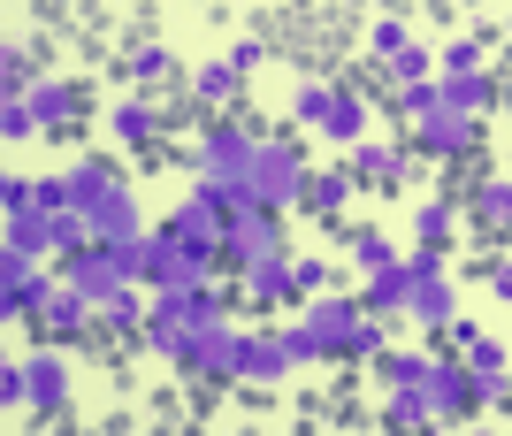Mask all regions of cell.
<instances>
[{
	"label": "cell",
	"mask_w": 512,
	"mask_h": 436,
	"mask_svg": "<svg viewBox=\"0 0 512 436\" xmlns=\"http://www.w3.org/2000/svg\"><path fill=\"white\" fill-rule=\"evenodd\" d=\"M428 406H436V421H451V414H467V406H474V368H467V352L428 368Z\"/></svg>",
	"instance_id": "15"
},
{
	"label": "cell",
	"mask_w": 512,
	"mask_h": 436,
	"mask_svg": "<svg viewBox=\"0 0 512 436\" xmlns=\"http://www.w3.org/2000/svg\"><path fill=\"white\" fill-rule=\"evenodd\" d=\"M436 85H444V108H467V115L490 108V69H444L436 62Z\"/></svg>",
	"instance_id": "25"
},
{
	"label": "cell",
	"mask_w": 512,
	"mask_h": 436,
	"mask_svg": "<svg viewBox=\"0 0 512 436\" xmlns=\"http://www.w3.org/2000/svg\"><path fill=\"white\" fill-rule=\"evenodd\" d=\"M276 337H283V352H291V368H314V360H329V345H321V329L306 322V314H283Z\"/></svg>",
	"instance_id": "33"
},
{
	"label": "cell",
	"mask_w": 512,
	"mask_h": 436,
	"mask_svg": "<svg viewBox=\"0 0 512 436\" xmlns=\"http://www.w3.org/2000/svg\"><path fill=\"white\" fill-rule=\"evenodd\" d=\"M39 329H46V337H62V345H77V337H92V329H100V306H92L77 284H62L54 299H46Z\"/></svg>",
	"instance_id": "12"
},
{
	"label": "cell",
	"mask_w": 512,
	"mask_h": 436,
	"mask_svg": "<svg viewBox=\"0 0 512 436\" xmlns=\"http://www.w3.org/2000/svg\"><path fill=\"white\" fill-rule=\"evenodd\" d=\"M413 131H421V153H436V161H467L474 138H482V115H467V108H436V115H421Z\"/></svg>",
	"instance_id": "5"
},
{
	"label": "cell",
	"mask_w": 512,
	"mask_h": 436,
	"mask_svg": "<svg viewBox=\"0 0 512 436\" xmlns=\"http://www.w3.org/2000/svg\"><path fill=\"white\" fill-rule=\"evenodd\" d=\"M222 222H230V215H222L207 192H192V199H184V207L169 215V230H176V238H192V245H214V253H222Z\"/></svg>",
	"instance_id": "20"
},
{
	"label": "cell",
	"mask_w": 512,
	"mask_h": 436,
	"mask_svg": "<svg viewBox=\"0 0 512 436\" xmlns=\"http://www.w3.org/2000/svg\"><path fill=\"white\" fill-rule=\"evenodd\" d=\"M451 230H459V199H421V207H413V238L421 245H451Z\"/></svg>",
	"instance_id": "32"
},
{
	"label": "cell",
	"mask_w": 512,
	"mask_h": 436,
	"mask_svg": "<svg viewBox=\"0 0 512 436\" xmlns=\"http://www.w3.org/2000/svg\"><path fill=\"white\" fill-rule=\"evenodd\" d=\"M291 375V352H283L276 329H245V345H237V383H283Z\"/></svg>",
	"instance_id": "14"
},
{
	"label": "cell",
	"mask_w": 512,
	"mask_h": 436,
	"mask_svg": "<svg viewBox=\"0 0 512 436\" xmlns=\"http://www.w3.org/2000/svg\"><path fill=\"white\" fill-rule=\"evenodd\" d=\"M31 85H39V69H31V54H23V46H8V54H0V100H23Z\"/></svg>",
	"instance_id": "39"
},
{
	"label": "cell",
	"mask_w": 512,
	"mask_h": 436,
	"mask_svg": "<svg viewBox=\"0 0 512 436\" xmlns=\"http://www.w3.org/2000/svg\"><path fill=\"white\" fill-rule=\"evenodd\" d=\"M85 222H92V245H115V238H138V230H146V215H138V192H130V184L100 192V199L85 207Z\"/></svg>",
	"instance_id": "10"
},
{
	"label": "cell",
	"mask_w": 512,
	"mask_h": 436,
	"mask_svg": "<svg viewBox=\"0 0 512 436\" xmlns=\"http://www.w3.org/2000/svg\"><path fill=\"white\" fill-rule=\"evenodd\" d=\"M0 207H8V215H16V207H39V199H31V176H8V184H0Z\"/></svg>",
	"instance_id": "47"
},
{
	"label": "cell",
	"mask_w": 512,
	"mask_h": 436,
	"mask_svg": "<svg viewBox=\"0 0 512 436\" xmlns=\"http://www.w3.org/2000/svg\"><path fill=\"white\" fill-rule=\"evenodd\" d=\"M138 337H146V352H153V360H169V368H184V360H192V329L169 322V314H153Z\"/></svg>",
	"instance_id": "28"
},
{
	"label": "cell",
	"mask_w": 512,
	"mask_h": 436,
	"mask_svg": "<svg viewBox=\"0 0 512 436\" xmlns=\"http://www.w3.org/2000/svg\"><path fill=\"white\" fill-rule=\"evenodd\" d=\"M31 199H39L46 215H69V207H77V192H69V176H31Z\"/></svg>",
	"instance_id": "43"
},
{
	"label": "cell",
	"mask_w": 512,
	"mask_h": 436,
	"mask_svg": "<svg viewBox=\"0 0 512 436\" xmlns=\"http://www.w3.org/2000/svg\"><path fill=\"white\" fill-rule=\"evenodd\" d=\"M237 345H245V329H237L230 314L199 322V329H192V360H184V375H237Z\"/></svg>",
	"instance_id": "6"
},
{
	"label": "cell",
	"mask_w": 512,
	"mask_h": 436,
	"mask_svg": "<svg viewBox=\"0 0 512 436\" xmlns=\"http://www.w3.org/2000/svg\"><path fill=\"white\" fill-rule=\"evenodd\" d=\"M344 161H352V176H360V184H390V192L413 176V153L390 146V138H360V146H344Z\"/></svg>",
	"instance_id": "9"
},
{
	"label": "cell",
	"mask_w": 512,
	"mask_h": 436,
	"mask_svg": "<svg viewBox=\"0 0 512 436\" xmlns=\"http://www.w3.org/2000/svg\"><path fill=\"white\" fill-rule=\"evenodd\" d=\"M54 291H62V276H46V268H16V276H0V314H8V322H39Z\"/></svg>",
	"instance_id": "11"
},
{
	"label": "cell",
	"mask_w": 512,
	"mask_h": 436,
	"mask_svg": "<svg viewBox=\"0 0 512 436\" xmlns=\"http://www.w3.org/2000/svg\"><path fill=\"white\" fill-rule=\"evenodd\" d=\"M23 368H31V414H62L69 406V360L62 352H31Z\"/></svg>",
	"instance_id": "17"
},
{
	"label": "cell",
	"mask_w": 512,
	"mask_h": 436,
	"mask_svg": "<svg viewBox=\"0 0 512 436\" xmlns=\"http://www.w3.org/2000/svg\"><path fill=\"white\" fill-rule=\"evenodd\" d=\"M276 207H237L230 222H222V261H260V253H283V230H276Z\"/></svg>",
	"instance_id": "3"
},
{
	"label": "cell",
	"mask_w": 512,
	"mask_h": 436,
	"mask_svg": "<svg viewBox=\"0 0 512 436\" xmlns=\"http://www.w3.org/2000/svg\"><path fill=\"white\" fill-rule=\"evenodd\" d=\"M62 284H77V291H85L92 306H100L107 291H123L130 276H123V268H115V261H107V245H92V253H85V245H77V253H62Z\"/></svg>",
	"instance_id": "13"
},
{
	"label": "cell",
	"mask_w": 512,
	"mask_h": 436,
	"mask_svg": "<svg viewBox=\"0 0 512 436\" xmlns=\"http://www.w3.org/2000/svg\"><path fill=\"white\" fill-rule=\"evenodd\" d=\"M329 100H337V85H329V77H306V85L291 92V115H299V123H314V131H321V115H329Z\"/></svg>",
	"instance_id": "38"
},
{
	"label": "cell",
	"mask_w": 512,
	"mask_h": 436,
	"mask_svg": "<svg viewBox=\"0 0 512 436\" xmlns=\"http://www.w3.org/2000/svg\"><path fill=\"white\" fill-rule=\"evenodd\" d=\"M153 314H146V284H123V291H107L100 299V329L107 337H130V329H146Z\"/></svg>",
	"instance_id": "24"
},
{
	"label": "cell",
	"mask_w": 512,
	"mask_h": 436,
	"mask_svg": "<svg viewBox=\"0 0 512 436\" xmlns=\"http://www.w3.org/2000/svg\"><path fill=\"white\" fill-rule=\"evenodd\" d=\"M237 77H245V69L222 54V62H207V69L192 77V100H199V108H230V100H237Z\"/></svg>",
	"instance_id": "31"
},
{
	"label": "cell",
	"mask_w": 512,
	"mask_h": 436,
	"mask_svg": "<svg viewBox=\"0 0 512 436\" xmlns=\"http://www.w3.org/2000/svg\"><path fill=\"white\" fill-rule=\"evenodd\" d=\"M230 62H237V69H260V62H268V46H260V39H237Z\"/></svg>",
	"instance_id": "49"
},
{
	"label": "cell",
	"mask_w": 512,
	"mask_h": 436,
	"mask_svg": "<svg viewBox=\"0 0 512 436\" xmlns=\"http://www.w3.org/2000/svg\"><path fill=\"white\" fill-rule=\"evenodd\" d=\"M490 291H497V299L512 306V261H497V268H490Z\"/></svg>",
	"instance_id": "50"
},
{
	"label": "cell",
	"mask_w": 512,
	"mask_h": 436,
	"mask_svg": "<svg viewBox=\"0 0 512 436\" xmlns=\"http://www.w3.org/2000/svg\"><path fill=\"white\" fill-rule=\"evenodd\" d=\"M0 406H31V368H23V360L0 368Z\"/></svg>",
	"instance_id": "45"
},
{
	"label": "cell",
	"mask_w": 512,
	"mask_h": 436,
	"mask_svg": "<svg viewBox=\"0 0 512 436\" xmlns=\"http://www.w3.org/2000/svg\"><path fill=\"white\" fill-rule=\"evenodd\" d=\"M321 138H329V146H360V138H367V100L352 85H337L329 115H321Z\"/></svg>",
	"instance_id": "22"
},
{
	"label": "cell",
	"mask_w": 512,
	"mask_h": 436,
	"mask_svg": "<svg viewBox=\"0 0 512 436\" xmlns=\"http://www.w3.org/2000/svg\"><path fill=\"white\" fill-rule=\"evenodd\" d=\"M413 39V31H406V23H398V16H383V23H375V31H367V46H375V62H390V54H398V46H406Z\"/></svg>",
	"instance_id": "44"
},
{
	"label": "cell",
	"mask_w": 512,
	"mask_h": 436,
	"mask_svg": "<svg viewBox=\"0 0 512 436\" xmlns=\"http://www.w3.org/2000/svg\"><path fill=\"white\" fill-rule=\"evenodd\" d=\"M444 69H482V39H451L444 46Z\"/></svg>",
	"instance_id": "46"
},
{
	"label": "cell",
	"mask_w": 512,
	"mask_h": 436,
	"mask_svg": "<svg viewBox=\"0 0 512 436\" xmlns=\"http://www.w3.org/2000/svg\"><path fill=\"white\" fill-rule=\"evenodd\" d=\"M413 284H421V276H413V261H390V268H375V276L360 284V299H367V314H390V322H398V314H406V299H413Z\"/></svg>",
	"instance_id": "16"
},
{
	"label": "cell",
	"mask_w": 512,
	"mask_h": 436,
	"mask_svg": "<svg viewBox=\"0 0 512 436\" xmlns=\"http://www.w3.org/2000/svg\"><path fill=\"white\" fill-rule=\"evenodd\" d=\"M352 192H360L352 161H337V169H314V176H306V207H314L321 222H337L344 207H352Z\"/></svg>",
	"instance_id": "19"
},
{
	"label": "cell",
	"mask_w": 512,
	"mask_h": 436,
	"mask_svg": "<svg viewBox=\"0 0 512 436\" xmlns=\"http://www.w3.org/2000/svg\"><path fill=\"white\" fill-rule=\"evenodd\" d=\"M299 314L321 329V345H329V360H337V352H344V337L360 329L367 299H352V291H337V284H329V291H314V299H299Z\"/></svg>",
	"instance_id": "4"
},
{
	"label": "cell",
	"mask_w": 512,
	"mask_h": 436,
	"mask_svg": "<svg viewBox=\"0 0 512 436\" xmlns=\"http://www.w3.org/2000/svg\"><path fill=\"white\" fill-rule=\"evenodd\" d=\"M383 345H390V314H360V329L344 337V352H337V360H375Z\"/></svg>",
	"instance_id": "36"
},
{
	"label": "cell",
	"mask_w": 512,
	"mask_h": 436,
	"mask_svg": "<svg viewBox=\"0 0 512 436\" xmlns=\"http://www.w3.org/2000/svg\"><path fill=\"white\" fill-rule=\"evenodd\" d=\"M253 146H260L253 131H230V123H214V131L192 146V169H199V176H245V169H253Z\"/></svg>",
	"instance_id": "8"
},
{
	"label": "cell",
	"mask_w": 512,
	"mask_h": 436,
	"mask_svg": "<svg viewBox=\"0 0 512 436\" xmlns=\"http://www.w3.org/2000/svg\"><path fill=\"white\" fill-rule=\"evenodd\" d=\"M107 131L123 138V146H146V138L161 131V115H153V100H115V108H107Z\"/></svg>",
	"instance_id": "29"
},
{
	"label": "cell",
	"mask_w": 512,
	"mask_h": 436,
	"mask_svg": "<svg viewBox=\"0 0 512 436\" xmlns=\"http://www.w3.org/2000/svg\"><path fill=\"white\" fill-rule=\"evenodd\" d=\"M176 69V54L161 39H146V46H130V85H161V77H169Z\"/></svg>",
	"instance_id": "37"
},
{
	"label": "cell",
	"mask_w": 512,
	"mask_h": 436,
	"mask_svg": "<svg viewBox=\"0 0 512 436\" xmlns=\"http://www.w3.org/2000/svg\"><path fill=\"white\" fill-rule=\"evenodd\" d=\"M428 69H436V62H428V46L406 39L398 54H390V85H413V77H428Z\"/></svg>",
	"instance_id": "42"
},
{
	"label": "cell",
	"mask_w": 512,
	"mask_h": 436,
	"mask_svg": "<svg viewBox=\"0 0 512 436\" xmlns=\"http://www.w3.org/2000/svg\"><path fill=\"white\" fill-rule=\"evenodd\" d=\"M0 138L23 146V138H46V123L31 115V100H0Z\"/></svg>",
	"instance_id": "40"
},
{
	"label": "cell",
	"mask_w": 512,
	"mask_h": 436,
	"mask_svg": "<svg viewBox=\"0 0 512 436\" xmlns=\"http://www.w3.org/2000/svg\"><path fill=\"white\" fill-rule=\"evenodd\" d=\"M237 299L253 306V314H268V306H299L291 253H260V261H245V291H237Z\"/></svg>",
	"instance_id": "7"
},
{
	"label": "cell",
	"mask_w": 512,
	"mask_h": 436,
	"mask_svg": "<svg viewBox=\"0 0 512 436\" xmlns=\"http://www.w3.org/2000/svg\"><path fill=\"white\" fill-rule=\"evenodd\" d=\"M383 421H390V429H421V421H436V406H428V383H390Z\"/></svg>",
	"instance_id": "27"
},
{
	"label": "cell",
	"mask_w": 512,
	"mask_h": 436,
	"mask_svg": "<svg viewBox=\"0 0 512 436\" xmlns=\"http://www.w3.org/2000/svg\"><path fill=\"white\" fill-rule=\"evenodd\" d=\"M46 253H62V238H54V215H46V207H16V215H8V245H0V276L39 268Z\"/></svg>",
	"instance_id": "2"
},
{
	"label": "cell",
	"mask_w": 512,
	"mask_h": 436,
	"mask_svg": "<svg viewBox=\"0 0 512 436\" xmlns=\"http://www.w3.org/2000/svg\"><path fill=\"white\" fill-rule=\"evenodd\" d=\"M253 192H260V207H276V215H291V207H306V153L291 146V138H260L253 146Z\"/></svg>",
	"instance_id": "1"
},
{
	"label": "cell",
	"mask_w": 512,
	"mask_h": 436,
	"mask_svg": "<svg viewBox=\"0 0 512 436\" xmlns=\"http://www.w3.org/2000/svg\"><path fill=\"white\" fill-rule=\"evenodd\" d=\"M115 184H123V176L107 169V161H92V153L77 161V169H69V192H77V207H92V199H100V192H115Z\"/></svg>",
	"instance_id": "35"
},
{
	"label": "cell",
	"mask_w": 512,
	"mask_h": 436,
	"mask_svg": "<svg viewBox=\"0 0 512 436\" xmlns=\"http://www.w3.org/2000/svg\"><path fill=\"white\" fill-rule=\"evenodd\" d=\"M467 207H474V222H482V230L512 238V176H482V184L467 192Z\"/></svg>",
	"instance_id": "23"
},
{
	"label": "cell",
	"mask_w": 512,
	"mask_h": 436,
	"mask_svg": "<svg viewBox=\"0 0 512 436\" xmlns=\"http://www.w3.org/2000/svg\"><path fill=\"white\" fill-rule=\"evenodd\" d=\"M406 322L413 329H451V322H459V291H451L444 276H421L413 299H406Z\"/></svg>",
	"instance_id": "18"
},
{
	"label": "cell",
	"mask_w": 512,
	"mask_h": 436,
	"mask_svg": "<svg viewBox=\"0 0 512 436\" xmlns=\"http://www.w3.org/2000/svg\"><path fill=\"white\" fill-rule=\"evenodd\" d=\"M390 108H398V123H421V115H436L444 108V85H436V77H413V85H390Z\"/></svg>",
	"instance_id": "30"
},
{
	"label": "cell",
	"mask_w": 512,
	"mask_h": 436,
	"mask_svg": "<svg viewBox=\"0 0 512 436\" xmlns=\"http://www.w3.org/2000/svg\"><path fill=\"white\" fill-rule=\"evenodd\" d=\"M428 368H436V352H421V345H383V352H375L383 391H390V383H428Z\"/></svg>",
	"instance_id": "26"
},
{
	"label": "cell",
	"mask_w": 512,
	"mask_h": 436,
	"mask_svg": "<svg viewBox=\"0 0 512 436\" xmlns=\"http://www.w3.org/2000/svg\"><path fill=\"white\" fill-rule=\"evenodd\" d=\"M23 100H31V115H39L46 131H62V123H77V108H85V100H77V85H69V77H39V85L23 92Z\"/></svg>",
	"instance_id": "21"
},
{
	"label": "cell",
	"mask_w": 512,
	"mask_h": 436,
	"mask_svg": "<svg viewBox=\"0 0 512 436\" xmlns=\"http://www.w3.org/2000/svg\"><path fill=\"white\" fill-rule=\"evenodd\" d=\"M413 276H444V245H421V253H406Z\"/></svg>",
	"instance_id": "48"
},
{
	"label": "cell",
	"mask_w": 512,
	"mask_h": 436,
	"mask_svg": "<svg viewBox=\"0 0 512 436\" xmlns=\"http://www.w3.org/2000/svg\"><path fill=\"white\" fill-rule=\"evenodd\" d=\"M291 284H299V299H314V291L337 284V268L321 261V253H291Z\"/></svg>",
	"instance_id": "41"
},
{
	"label": "cell",
	"mask_w": 512,
	"mask_h": 436,
	"mask_svg": "<svg viewBox=\"0 0 512 436\" xmlns=\"http://www.w3.org/2000/svg\"><path fill=\"white\" fill-rule=\"evenodd\" d=\"M344 253H352V268H360V276H375V268L398 261V245H390L383 230H352V238H344Z\"/></svg>",
	"instance_id": "34"
}]
</instances>
